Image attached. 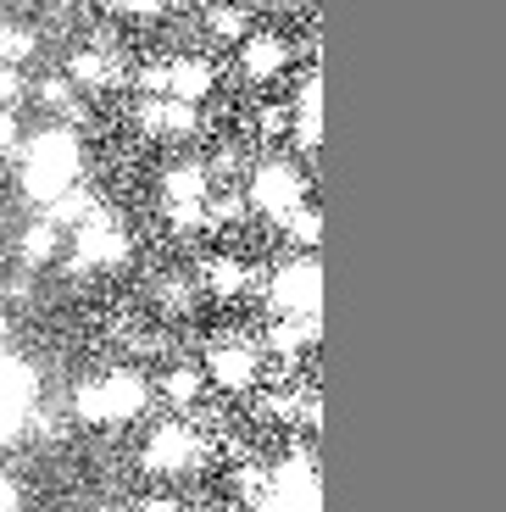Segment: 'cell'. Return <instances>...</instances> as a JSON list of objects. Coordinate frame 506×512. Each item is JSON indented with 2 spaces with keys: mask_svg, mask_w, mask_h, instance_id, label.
I'll return each instance as SVG.
<instances>
[{
  "mask_svg": "<svg viewBox=\"0 0 506 512\" xmlns=\"http://www.w3.org/2000/svg\"><path fill=\"white\" fill-rule=\"evenodd\" d=\"M28 145V128H23V112L17 106H0V162H17Z\"/></svg>",
  "mask_w": 506,
  "mask_h": 512,
  "instance_id": "20",
  "label": "cell"
},
{
  "mask_svg": "<svg viewBox=\"0 0 506 512\" xmlns=\"http://www.w3.org/2000/svg\"><path fill=\"white\" fill-rule=\"evenodd\" d=\"M201 290L212 295V301H234V295H245V284H251V268H245V256H228V251H217V256H206L201 262Z\"/></svg>",
  "mask_w": 506,
  "mask_h": 512,
  "instance_id": "16",
  "label": "cell"
},
{
  "mask_svg": "<svg viewBox=\"0 0 506 512\" xmlns=\"http://www.w3.org/2000/svg\"><path fill=\"white\" fill-rule=\"evenodd\" d=\"M23 507H28V485H23V474L0 468V512H23Z\"/></svg>",
  "mask_w": 506,
  "mask_h": 512,
  "instance_id": "22",
  "label": "cell"
},
{
  "mask_svg": "<svg viewBox=\"0 0 506 512\" xmlns=\"http://www.w3.org/2000/svg\"><path fill=\"white\" fill-rule=\"evenodd\" d=\"M217 190L206 156H173V162L156 173V201H206Z\"/></svg>",
  "mask_w": 506,
  "mask_h": 512,
  "instance_id": "12",
  "label": "cell"
},
{
  "mask_svg": "<svg viewBox=\"0 0 506 512\" xmlns=\"http://www.w3.org/2000/svg\"><path fill=\"white\" fill-rule=\"evenodd\" d=\"M12 329H17V312L6 307V301H0V346H6V340H12Z\"/></svg>",
  "mask_w": 506,
  "mask_h": 512,
  "instance_id": "25",
  "label": "cell"
},
{
  "mask_svg": "<svg viewBox=\"0 0 506 512\" xmlns=\"http://www.w3.org/2000/svg\"><path fill=\"white\" fill-rule=\"evenodd\" d=\"M295 140H301L306 151H317V78L306 84L301 101H295Z\"/></svg>",
  "mask_w": 506,
  "mask_h": 512,
  "instance_id": "21",
  "label": "cell"
},
{
  "mask_svg": "<svg viewBox=\"0 0 506 512\" xmlns=\"http://www.w3.org/2000/svg\"><path fill=\"white\" fill-rule=\"evenodd\" d=\"M128 256H134V234H128L123 212H117L112 201H101L73 234H67L62 262H67V273H78V279H95V273H117Z\"/></svg>",
  "mask_w": 506,
  "mask_h": 512,
  "instance_id": "3",
  "label": "cell"
},
{
  "mask_svg": "<svg viewBox=\"0 0 506 512\" xmlns=\"http://www.w3.org/2000/svg\"><path fill=\"white\" fill-rule=\"evenodd\" d=\"M206 379H212L217 390H228V396H245V390L262 379V351H256L251 340H217V346L206 351Z\"/></svg>",
  "mask_w": 506,
  "mask_h": 512,
  "instance_id": "9",
  "label": "cell"
},
{
  "mask_svg": "<svg viewBox=\"0 0 506 512\" xmlns=\"http://www.w3.org/2000/svg\"><path fill=\"white\" fill-rule=\"evenodd\" d=\"M73 423H89V429H117V423H140L145 412L156 407V379L134 362L106 373H89L84 384H73Z\"/></svg>",
  "mask_w": 506,
  "mask_h": 512,
  "instance_id": "2",
  "label": "cell"
},
{
  "mask_svg": "<svg viewBox=\"0 0 506 512\" xmlns=\"http://www.w3.org/2000/svg\"><path fill=\"white\" fill-rule=\"evenodd\" d=\"M167 95L173 101H190V106H206L217 95V67L212 56H195V51H178L167 56Z\"/></svg>",
  "mask_w": 506,
  "mask_h": 512,
  "instance_id": "11",
  "label": "cell"
},
{
  "mask_svg": "<svg viewBox=\"0 0 506 512\" xmlns=\"http://www.w3.org/2000/svg\"><path fill=\"white\" fill-rule=\"evenodd\" d=\"M84 184V134L73 123H45L28 134L23 156H17V190L34 212L56 201V195Z\"/></svg>",
  "mask_w": 506,
  "mask_h": 512,
  "instance_id": "1",
  "label": "cell"
},
{
  "mask_svg": "<svg viewBox=\"0 0 506 512\" xmlns=\"http://www.w3.org/2000/svg\"><path fill=\"white\" fill-rule=\"evenodd\" d=\"M273 307L284 312V318H317V262L306 256V262H284L279 273H273Z\"/></svg>",
  "mask_w": 506,
  "mask_h": 512,
  "instance_id": "13",
  "label": "cell"
},
{
  "mask_svg": "<svg viewBox=\"0 0 506 512\" xmlns=\"http://www.w3.org/2000/svg\"><path fill=\"white\" fill-rule=\"evenodd\" d=\"M201 28H206V39L240 45V39L256 28V17H251V6H245V0H212V6L201 12Z\"/></svg>",
  "mask_w": 506,
  "mask_h": 512,
  "instance_id": "17",
  "label": "cell"
},
{
  "mask_svg": "<svg viewBox=\"0 0 506 512\" xmlns=\"http://www.w3.org/2000/svg\"><path fill=\"white\" fill-rule=\"evenodd\" d=\"M140 462L151 468V474H190V468L206 462V440H201V429H195L190 418H167L145 435Z\"/></svg>",
  "mask_w": 506,
  "mask_h": 512,
  "instance_id": "5",
  "label": "cell"
},
{
  "mask_svg": "<svg viewBox=\"0 0 506 512\" xmlns=\"http://www.w3.org/2000/svg\"><path fill=\"white\" fill-rule=\"evenodd\" d=\"M206 390H212V379H206V368H195V362H173V368L156 373V401H167L173 412H195Z\"/></svg>",
  "mask_w": 506,
  "mask_h": 512,
  "instance_id": "15",
  "label": "cell"
},
{
  "mask_svg": "<svg viewBox=\"0 0 506 512\" xmlns=\"http://www.w3.org/2000/svg\"><path fill=\"white\" fill-rule=\"evenodd\" d=\"M128 128L140 134L145 145H190L201 134V106L173 101V95H134L128 101Z\"/></svg>",
  "mask_w": 506,
  "mask_h": 512,
  "instance_id": "4",
  "label": "cell"
},
{
  "mask_svg": "<svg viewBox=\"0 0 506 512\" xmlns=\"http://www.w3.org/2000/svg\"><path fill=\"white\" fill-rule=\"evenodd\" d=\"M284 229H290L301 245H312L317 240V206H295V212H284Z\"/></svg>",
  "mask_w": 506,
  "mask_h": 512,
  "instance_id": "23",
  "label": "cell"
},
{
  "mask_svg": "<svg viewBox=\"0 0 506 512\" xmlns=\"http://www.w3.org/2000/svg\"><path fill=\"white\" fill-rule=\"evenodd\" d=\"M28 90H34V67H12L0 62V106H28Z\"/></svg>",
  "mask_w": 506,
  "mask_h": 512,
  "instance_id": "19",
  "label": "cell"
},
{
  "mask_svg": "<svg viewBox=\"0 0 506 512\" xmlns=\"http://www.w3.org/2000/svg\"><path fill=\"white\" fill-rule=\"evenodd\" d=\"M39 51H45V34H39V23H23V17H0V62L34 67Z\"/></svg>",
  "mask_w": 506,
  "mask_h": 512,
  "instance_id": "18",
  "label": "cell"
},
{
  "mask_svg": "<svg viewBox=\"0 0 506 512\" xmlns=\"http://www.w3.org/2000/svg\"><path fill=\"white\" fill-rule=\"evenodd\" d=\"M251 512H317V468L312 457L279 462L267 485L251 496Z\"/></svg>",
  "mask_w": 506,
  "mask_h": 512,
  "instance_id": "7",
  "label": "cell"
},
{
  "mask_svg": "<svg viewBox=\"0 0 506 512\" xmlns=\"http://www.w3.org/2000/svg\"><path fill=\"white\" fill-rule=\"evenodd\" d=\"M301 195H306V179H301V167H290V162H256L245 173V201H251V212L284 218V212L301 206Z\"/></svg>",
  "mask_w": 506,
  "mask_h": 512,
  "instance_id": "8",
  "label": "cell"
},
{
  "mask_svg": "<svg viewBox=\"0 0 506 512\" xmlns=\"http://www.w3.org/2000/svg\"><path fill=\"white\" fill-rule=\"evenodd\" d=\"M234 56H240V73L251 78V84H267V78L284 73V62H290V45H284L279 34H262V28H251V34L234 45Z\"/></svg>",
  "mask_w": 506,
  "mask_h": 512,
  "instance_id": "14",
  "label": "cell"
},
{
  "mask_svg": "<svg viewBox=\"0 0 506 512\" xmlns=\"http://www.w3.org/2000/svg\"><path fill=\"white\" fill-rule=\"evenodd\" d=\"M12 256H17V268L39 279V273L51 268V262H62V256H67V229H56V223L45 218V212H34V218H28L23 229H17Z\"/></svg>",
  "mask_w": 506,
  "mask_h": 512,
  "instance_id": "10",
  "label": "cell"
},
{
  "mask_svg": "<svg viewBox=\"0 0 506 512\" xmlns=\"http://www.w3.org/2000/svg\"><path fill=\"white\" fill-rule=\"evenodd\" d=\"M62 73L78 84V95H112L117 84H128V56L112 51L106 39H84V45H73V51L62 56Z\"/></svg>",
  "mask_w": 506,
  "mask_h": 512,
  "instance_id": "6",
  "label": "cell"
},
{
  "mask_svg": "<svg viewBox=\"0 0 506 512\" xmlns=\"http://www.w3.org/2000/svg\"><path fill=\"white\" fill-rule=\"evenodd\" d=\"M39 12L45 17H78L84 12V0H39Z\"/></svg>",
  "mask_w": 506,
  "mask_h": 512,
  "instance_id": "24",
  "label": "cell"
}]
</instances>
